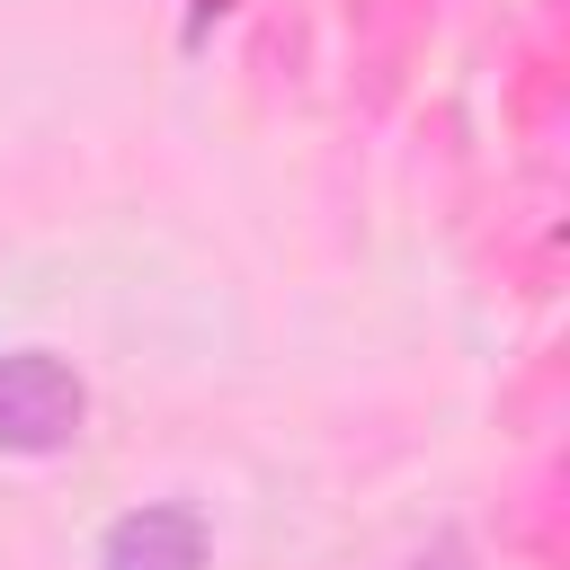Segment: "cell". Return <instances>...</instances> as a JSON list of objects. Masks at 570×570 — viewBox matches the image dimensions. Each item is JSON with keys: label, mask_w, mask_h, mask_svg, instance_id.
<instances>
[{"label": "cell", "mask_w": 570, "mask_h": 570, "mask_svg": "<svg viewBox=\"0 0 570 570\" xmlns=\"http://www.w3.org/2000/svg\"><path fill=\"white\" fill-rule=\"evenodd\" d=\"M80 428H89L80 365L53 347H0V454L45 463V454H71Z\"/></svg>", "instance_id": "6da1fadb"}, {"label": "cell", "mask_w": 570, "mask_h": 570, "mask_svg": "<svg viewBox=\"0 0 570 570\" xmlns=\"http://www.w3.org/2000/svg\"><path fill=\"white\" fill-rule=\"evenodd\" d=\"M419 570H472V552H463V543H454V534H445V543H436V552H419Z\"/></svg>", "instance_id": "3957f363"}, {"label": "cell", "mask_w": 570, "mask_h": 570, "mask_svg": "<svg viewBox=\"0 0 570 570\" xmlns=\"http://www.w3.org/2000/svg\"><path fill=\"white\" fill-rule=\"evenodd\" d=\"M98 570H214V525L196 499H142L98 534Z\"/></svg>", "instance_id": "7a4b0ae2"}]
</instances>
